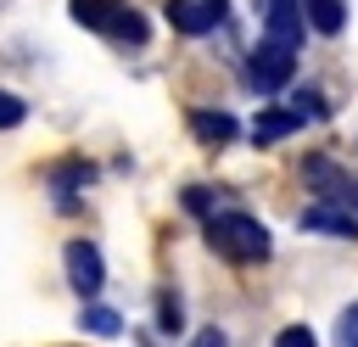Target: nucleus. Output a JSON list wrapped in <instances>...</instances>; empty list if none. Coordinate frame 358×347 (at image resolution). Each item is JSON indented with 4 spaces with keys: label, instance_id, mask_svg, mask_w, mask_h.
Returning a JSON list of instances; mask_svg holds the SVG:
<instances>
[{
    "label": "nucleus",
    "instance_id": "obj_1",
    "mask_svg": "<svg viewBox=\"0 0 358 347\" xmlns=\"http://www.w3.org/2000/svg\"><path fill=\"white\" fill-rule=\"evenodd\" d=\"M207 246L235 263H263L274 252V235L252 213H207Z\"/></svg>",
    "mask_w": 358,
    "mask_h": 347
},
{
    "label": "nucleus",
    "instance_id": "obj_2",
    "mask_svg": "<svg viewBox=\"0 0 358 347\" xmlns=\"http://www.w3.org/2000/svg\"><path fill=\"white\" fill-rule=\"evenodd\" d=\"M302 179L319 190V201H336V207H352L358 213V179L336 157H324V151L319 157H302Z\"/></svg>",
    "mask_w": 358,
    "mask_h": 347
},
{
    "label": "nucleus",
    "instance_id": "obj_3",
    "mask_svg": "<svg viewBox=\"0 0 358 347\" xmlns=\"http://www.w3.org/2000/svg\"><path fill=\"white\" fill-rule=\"evenodd\" d=\"M291 73H296V50H285V45H257L252 50V67H246V84L257 90V95H280L285 84H291Z\"/></svg>",
    "mask_w": 358,
    "mask_h": 347
},
{
    "label": "nucleus",
    "instance_id": "obj_4",
    "mask_svg": "<svg viewBox=\"0 0 358 347\" xmlns=\"http://www.w3.org/2000/svg\"><path fill=\"white\" fill-rule=\"evenodd\" d=\"M62 263H67V285H73L84 302L106 285V263H101V246H95V241H67V246H62Z\"/></svg>",
    "mask_w": 358,
    "mask_h": 347
},
{
    "label": "nucleus",
    "instance_id": "obj_5",
    "mask_svg": "<svg viewBox=\"0 0 358 347\" xmlns=\"http://www.w3.org/2000/svg\"><path fill=\"white\" fill-rule=\"evenodd\" d=\"M179 34H213L224 17H229V0H168V11H162Z\"/></svg>",
    "mask_w": 358,
    "mask_h": 347
},
{
    "label": "nucleus",
    "instance_id": "obj_6",
    "mask_svg": "<svg viewBox=\"0 0 358 347\" xmlns=\"http://www.w3.org/2000/svg\"><path fill=\"white\" fill-rule=\"evenodd\" d=\"M302 34H308V22H302V0H268L263 39H268V45H285V50H296V45H302Z\"/></svg>",
    "mask_w": 358,
    "mask_h": 347
},
{
    "label": "nucleus",
    "instance_id": "obj_7",
    "mask_svg": "<svg viewBox=\"0 0 358 347\" xmlns=\"http://www.w3.org/2000/svg\"><path fill=\"white\" fill-rule=\"evenodd\" d=\"M308 235H341V241H358V213L352 207H336V201H319L296 218Z\"/></svg>",
    "mask_w": 358,
    "mask_h": 347
},
{
    "label": "nucleus",
    "instance_id": "obj_8",
    "mask_svg": "<svg viewBox=\"0 0 358 347\" xmlns=\"http://www.w3.org/2000/svg\"><path fill=\"white\" fill-rule=\"evenodd\" d=\"M190 134H196L201 146H229L241 129H235L229 112H218V106H196V112H190Z\"/></svg>",
    "mask_w": 358,
    "mask_h": 347
},
{
    "label": "nucleus",
    "instance_id": "obj_9",
    "mask_svg": "<svg viewBox=\"0 0 358 347\" xmlns=\"http://www.w3.org/2000/svg\"><path fill=\"white\" fill-rule=\"evenodd\" d=\"M291 129H302V118H296L291 106H263L257 123H252V140H257V146H274V140H285Z\"/></svg>",
    "mask_w": 358,
    "mask_h": 347
},
{
    "label": "nucleus",
    "instance_id": "obj_10",
    "mask_svg": "<svg viewBox=\"0 0 358 347\" xmlns=\"http://www.w3.org/2000/svg\"><path fill=\"white\" fill-rule=\"evenodd\" d=\"M302 22L313 34H341L347 28V0H302Z\"/></svg>",
    "mask_w": 358,
    "mask_h": 347
},
{
    "label": "nucleus",
    "instance_id": "obj_11",
    "mask_svg": "<svg viewBox=\"0 0 358 347\" xmlns=\"http://www.w3.org/2000/svg\"><path fill=\"white\" fill-rule=\"evenodd\" d=\"M90 179H95V168H90V162H62V168L50 174V185H56V196H62V213H73V207H78V196H73V190H78V185H90Z\"/></svg>",
    "mask_w": 358,
    "mask_h": 347
},
{
    "label": "nucleus",
    "instance_id": "obj_12",
    "mask_svg": "<svg viewBox=\"0 0 358 347\" xmlns=\"http://www.w3.org/2000/svg\"><path fill=\"white\" fill-rule=\"evenodd\" d=\"M106 34H112L117 45H145V39H151V28H145V17H140V11H129V6H117V11H112V22H106Z\"/></svg>",
    "mask_w": 358,
    "mask_h": 347
},
{
    "label": "nucleus",
    "instance_id": "obj_13",
    "mask_svg": "<svg viewBox=\"0 0 358 347\" xmlns=\"http://www.w3.org/2000/svg\"><path fill=\"white\" fill-rule=\"evenodd\" d=\"M117 6H123V0H67L73 22H78V28H95V34H106V22H112Z\"/></svg>",
    "mask_w": 358,
    "mask_h": 347
},
{
    "label": "nucleus",
    "instance_id": "obj_14",
    "mask_svg": "<svg viewBox=\"0 0 358 347\" xmlns=\"http://www.w3.org/2000/svg\"><path fill=\"white\" fill-rule=\"evenodd\" d=\"M157 330H162V336H179V330H185V302H179L173 285L157 291Z\"/></svg>",
    "mask_w": 358,
    "mask_h": 347
},
{
    "label": "nucleus",
    "instance_id": "obj_15",
    "mask_svg": "<svg viewBox=\"0 0 358 347\" xmlns=\"http://www.w3.org/2000/svg\"><path fill=\"white\" fill-rule=\"evenodd\" d=\"M78 325H84V330H95V336H117V330H123V319H117L112 308H95V302L84 308V319H78Z\"/></svg>",
    "mask_w": 358,
    "mask_h": 347
},
{
    "label": "nucleus",
    "instance_id": "obj_16",
    "mask_svg": "<svg viewBox=\"0 0 358 347\" xmlns=\"http://www.w3.org/2000/svg\"><path fill=\"white\" fill-rule=\"evenodd\" d=\"M22 118H28V101L11 95V90H0V129H17Z\"/></svg>",
    "mask_w": 358,
    "mask_h": 347
},
{
    "label": "nucleus",
    "instance_id": "obj_17",
    "mask_svg": "<svg viewBox=\"0 0 358 347\" xmlns=\"http://www.w3.org/2000/svg\"><path fill=\"white\" fill-rule=\"evenodd\" d=\"M336 347H358V302L341 308V319H336Z\"/></svg>",
    "mask_w": 358,
    "mask_h": 347
},
{
    "label": "nucleus",
    "instance_id": "obj_18",
    "mask_svg": "<svg viewBox=\"0 0 358 347\" xmlns=\"http://www.w3.org/2000/svg\"><path fill=\"white\" fill-rule=\"evenodd\" d=\"M291 112H296L302 123H308V118H324V95H319V90H302V95L291 101Z\"/></svg>",
    "mask_w": 358,
    "mask_h": 347
},
{
    "label": "nucleus",
    "instance_id": "obj_19",
    "mask_svg": "<svg viewBox=\"0 0 358 347\" xmlns=\"http://www.w3.org/2000/svg\"><path fill=\"white\" fill-rule=\"evenodd\" d=\"M185 213L207 218V213H213V190H207V185H190V190H185Z\"/></svg>",
    "mask_w": 358,
    "mask_h": 347
},
{
    "label": "nucleus",
    "instance_id": "obj_20",
    "mask_svg": "<svg viewBox=\"0 0 358 347\" xmlns=\"http://www.w3.org/2000/svg\"><path fill=\"white\" fill-rule=\"evenodd\" d=\"M274 347H319V341H313V330H308V325H285V330L274 336Z\"/></svg>",
    "mask_w": 358,
    "mask_h": 347
},
{
    "label": "nucleus",
    "instance_id": "obj_21",
    "mask_svg": "<svg viewBox=\"0 0 358 347\" xmlns=\"http://www.w3.org/2000/svg\"><path fill=\"white\" fill-rule=\"evenodd\" d=\"M190 347H229V336H224V330H218V325H207V330H201V336H196V341H190Z\"/></svg>",
    "mask_w": 358,
    "mask_h": 347
}]
</instances>
